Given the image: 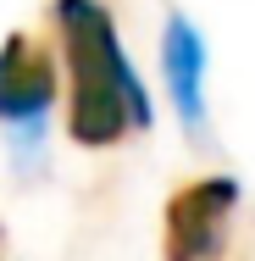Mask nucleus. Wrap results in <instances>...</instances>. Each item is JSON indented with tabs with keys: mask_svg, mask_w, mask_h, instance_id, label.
Segmentation results:
<instances>
[{
	"mask_svg": "<svg viewBox=\"0 0 255 261\" xmlns=\"http://www.w3.org/2000/svg\"><path fill=\"white\" fill-rule=\"evenodd\" d=\"M239 206L233 178H194L166 200V261H211L228 245V217Z\"/></svg>",
	"mask_w": 255,
	"mask_h": 261,
	"instance_id": "f03ea898",
	"label": "nucleus"
},
{
	"mask_svg": "<svg viewBox=\"0 0 255 261\" xmlns=\"http://www.w3.org/2000/svg\"><path fill=\"white\" fill-rule=\"evenodd\" d=\"M55 28H61V45L72 61L67 134L89 150H105L128 128H150V95L117 45L111 11L100 0H55Z\"/></svg>",
	"mask_w": 255,
	"mask_h": 261,
	"instance_id": "f257e3e1",
	"label": "nucleus"
},
{
	"mask_svg": "<svg viewBox=\"0 0 255 261\" xmlns=\"http://www.w3.org/2000/svg\"><path fill=\"white\" fill-rule=\"evenodd\" d=\"M161 72H166V95L178 106L183 128L200 134L205 128V39L183 11L166 17V39H161Z\"/></svg>",
	"mask_w": 255,
	"mask_h": 261,
	"instance_id": "20e7f679",
	"label": "nucleus"
},
{
	"mask_svg": "<svg viewBox=\"0 0 255 261\" xmlns=\"http://www.w3.org/2000/svg\"><path fill=\"white\" fill-rule=\"evenodd\" d=\"M55 100V67L50 50L28 34H11L0 45V122L6 128H39L45 106Z\"/></svg>",
	"mask_w": 255,
	"mask_h": 261,
	"instance_id": "7ed1b4c3",
	"label": "nucleus"
}]
</instances>
